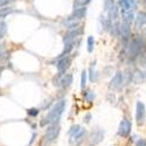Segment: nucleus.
Masks as SVG:
<instances>
[{"label": "nucleus", "mask_w": 146, "mask_h": 146, "mask_svg": "<svg viewBox=\"0 0 146 146\" xmlns=\"http://www.w3.org/2000/svg\"><path fill=\"white\" fill-rule=\"evenodd\" d=\"M144 34H145V36H146V29H145V32H144Z\"/></svg>", "instance_id": "obj_35"}, {"label": "nucleus", "mask_w": 146, "mask_h": 146, "mask_svg": "<svg viewBox=\"0 0 146 146\" xmlns=\"http://www.w3.org/2000/svg\"><path fill=\"white\" fill-rule=\"evenodd\" d=\"M145 6H146V0H145Z\"/></svg>", "instance_id": "obj_36"}, {"label": "nucleus", "mask_w": 146, "mask_h": 146, "mask_svg": "<svg viewBox=\"0 0 146 146\" xmlns=\"http://www.w3.org/2000/svg\"><path fill=\"white\" fill-rule=\"evenodd\" d=\"M12 1H14V0H0V8H3L4 6L8 5V4L12 3Z\"/></svg>", "instance_id": "obj_30"}, {"label": "nucleus", "mask_w": 146, "mask_h": 146, "mask_svg": "<svg viewBox=\"0 0 146 146\" xmlns=\"http://www.w3.org/2000/svg\"><path fill=\"white\" fill-rule=\"evenodd\" d=\"M118 5H119V7H120V11H124V12H125V11H130L131 7H132L127 0H119Z\"/></svg>", "instance_id": "obj_18"}, {"label": "nucleus", "mask_w": 146, "mask_h": 146, "mask_svg": "<svg viewBox=\"0 0 146 146\" xmlns=\"http://www.w3.org/2000/svg\"><path fill=\"white\" fill-rule=\"evenodd\" d=\"M136 146H146V141L144 139H139L137 143H136Z\"/></svg>", "instance_id": "obj_31"}, {"label": "nucleus", "mask_w": 146, "mask_h": 146, "mask_svg": "<svg viewBox=\"0 0 146 146\" xmlns=\"http://www.w3.org/2000/svg\"><path fill=\"white\" fill-rule=\"evenodd\" d=\"M8 50L6 49V47L4 44H0V58L1 60H8Z\"/></svg>", "instance_id": "obj_21"}, {"label": "nucleus", "mask_w": 146, "mask_h": 146, "mask_svg": "<svg viewBox=\"0 0 146 146\" xmlns=\"http://www.w3.org/2000/svg\"><path fill=\"white\" fill-rule=\"evenodd\" d=\"M146 81V72H143V71H137L135 75H133V82L139 84V83H143Z\"/></svg>", "instance_id": "obj_17"}, {"label": "nucleus", "mask_w": 146, "mask_h": 146, "mask_svg": "<svg viewBox=\"0 0 146 146\" xmlns=\"http://www.w3.org/2000/svg\"><path fill=\"white\" fill-rule=\"evenodd\" d=\"M95 66H96V62H92L91 66H90V80L94 82L97 80V77H98V74H97V71L95 70Z\"/></svg>", "instance_id": "obj_22"}, {"label": "nucleus", "mask_w": 146, "mask_h": 146, "mask_svg": "<svg viewBox=\"0 0 146 146\" xmlns=\"http://www.w3.org/2000/svg\"><path fill=\"white\" fill-rule=\"evenodd\" d=\"M60 131H61V127H60V124L56 123V124H53V125H49L47 127V131L44 133V137H43V143L44 144H52L54 143L58 135H60Z\"/></svg>", "instance_id": "obj_3"}, {"label": "nucleus", "mask_w": 146, "mask_h": 146, "mask_svg": "<svg viewBox=\"0 0 146 146\" xmlns=\"http://www.w3.org/2000/svg\"><path fill=\"white\" fill-rule=\"evenodd\" d=\"M131 130H132L131 121H130L127 118H123V119H121V121L119 123L118 136H119V137H123V138H126V137L130 136Z\"/></svg>", "instance_id": "obj_4"}, {"label": "nucleus", "mask_w": 146, "mask_h": 146, "mask_svg": "<svg viewBox=\"0 0 146 146\" xmlns=\"http://www.w3.org/2000/svg\"><path fill=\"white\" fill-rule=\"evenodd\" d=\"M83 28L82 27H76V28H74V29H70L66 35H64V39H63V41H64V43H69V42H74V40L77 38V36H80L81 34H83Z\"/></svg>", "instance_id": "obj_10"}, {"label": "nucleus", "mask_w": 146, "mask_h": 146, "mask_svg": "<svg viewBox=\"0 0 146 146\" xmlns=\"http://www.w3.org/2000/svg\"><path fill=\"white\" fill-rule=\"evenodd\" d=\"M118 18H119V8H118V6L115 5L110 11H109V18H108V20L110 21L111 23H113V22L117 21Z\"/></svg>", "instance_id": "obj_14"}, {"label": "nucleus", "mask_w": 146, "mask_h": 146, "mask_svg": "<svg viewBox=\"0 0 146 146\" xmlns=\"http://www.w3.org/2000/svg\"><path fill=\"white\" fill-rule=\"evenodd\" d=\"M121 12V18H123V22H127L131 23L133 20H135V14L132 13L131 11H120Z\"/></svg>", "instance_id": "obj_16"}, {"label": "nucleus", "mask_w": 146, "mask_h": 146, "mask_svg": "<svg viewBox=\"0 0 146 146\" xmlns=\"http://www.w3.org/2000/svg\"><path fill=\"white\" fill-rule=\"evenodd\" d=\"M91 0H75L74 1V8H80V7H87L88 4H90Z\"/></svg>", "instance_id": "obj_19"}, {"label": "nucleus", "mask_w": 146, "mask_h": 146, "mask_svg": "<svg viewBox=\"0 0 146 146\" xmlns=\"http://www.w3.org/2000/svg\"><path fill=\"white\" fill-rule=\"evenodd\" d=\"M66 101L64 100H61L58 102H56L53 108L50 109V111L47 113V116L42 119L41 121V125L42 126H46V125H53V124H56L58 123V120L61 119V116L63 115V111H64V109H66Z\"/></svg>", "instance_id": "obj_1"}, {"label": "nucleus", "mask_w": 146, "mask_h": 146, "mask_svg": "<svg viewBox=\"0 0 146 146\" xmlns=\"http://www.w3.org/2000/svg\"><path fill=\"white\" fill-rule=\"evenodd\" d=\"M12 12V8L11 7H3V8H0V17H6L7 14H9Z\"/></svg>", "instance_id": "obj_29"}, {"label": "nucleus", "mask_w": 146, "mask_h": 146, "mask_svg": "<svg viewBox=\"0 0 146 146\" xmlns=\"http://www.w3.org/2000/svg\"><path fill=\"white\" fill-rule=\"evenodd\" d=\"M35 138H36V133H33V136H32V139H31V143H29V145H32V144L34 143Z\"/></svg>", "instance_id": "obj_33"}, {"label": "nucleus", "mask_w": 146, "mask_h": 146, "mask_svg": "<svg viewBox=\"0 0 146 146\" xmlns=\"http://www.w3.org/2000/svg\"><path fill=\"white\" fill-rule=\"evenodd\" d=\"M119 34L123 36L124 40H129L131 36V23L121 22L119 26Z\"/></svg>", "instance_id": "obj_12"}, {"label": "nucleus", "mask_w": 146, "mask_h": 146, "mask_svg": "<svg viewBox=\"0 0 146 146\" xmlns=\"http://www.w3.org/2000/svg\"><path fill=\"white\" fill-rule=\"evenodd\" d=\"M4 71V67H1V66H0V75H1V72Z\"/></svg>", "instance_id": "obj_34"}, {"label": "nucleus", "mask_w": 146, "mask_h": 146, "mask_svg": "<svg viewBox=\"0 0 146 146\" xmlns=\"http://www.w3.org/2000/svg\"><path fill=\"white\" fill-rule=\"evenodd\" d=\"M135 19H136V26H137L138 28L145 26V25H146V12L140 11Z\"/></svg>", "instance_id": "obj_13"}, {"label": "nucleus", "mask_w": 146, "mask_h": 146, "mask_svg": "<svg viewBox=\"0 0 146 146\" xmlns=\"http://www.w3.org/2000/svg\"><path fill=\"white\" fill-rule=\"evenodd\" d=\"M123 82H124V75L118 71L115 74V76L112 77V80L110 82V88L113 90H119L123 87Z\"/></svg>", "instance_id": "obj_11"}, {"label": "nucleus", "mask_w": 146, "mask_h": 146, "mask_svg": "<svg viewBox=\"0 0 146 146\" xmlns=\"http://www.w3.org/2000/svg\"><path fill=\"white\" fill-rule=\"evenodd\" d=\"M87 135H88L87 130H86V129H83V127H81V130L76 133V135H74V136H71V137H70L69 141H70L71 145L78 146V145H81V144L84 141V139H86Z\"/></svg>", "instance_id": "obj_8"}, {"label": "nucleus", "mask_w": 146, "mask_h": 146, "mask_svg": "<svg viewBox=\"0 0 146 146\" xmlns=\"http://www.w3.org/2000/svg\"><path fill=\"white\" fill-rule=\"evenodd\" d=\"M146 49V42L143 36L138 35L136 38H133L130 42L129 46V54L132 58L138 57L139 55H141Z\"/></svg>", "instance_id": "obj_2"}, {"label": "nucleus", "mask_w": 146, "mask_h": 146, "mask_svg": "<svg viewBox=\"0 0 146 146\" xmlns=\"http://www.w3.org/2000/svg\"><path fill=\"white\" fill-rule=\"evenodd\" d=\"M83 96H84V98H86V101H87V102H92V101L95 100V97H96L95 92H94V91H91V90L84 91V92H83Z\"/></svg>", "instance_id": "obj_20"}, {"label": "nucleus", "mask_w": 146, "mask_h": 146, "mask_svg": "<svg viewBox=\"0 0 146 146\" xmlns=\"http://www.w3.org/2000/svg\"><path fill=\"white\" fill-rule=\"evenodd\" d=\"M81 127H82V126H80V125H77V124H76V125H72V126L70 127V130H69V136L71 137V136L76 135V133L81 130Z\"/></svg>", "instance_id": "obj_27"}, {"label": "nucleus", "mask_w": 146, "mask_h": 146, "mask_svg": "<svg viewBox=\"0 0 146 146\" xmlns=\"http://www.w3.org/2000/svg\"><path fill=\"white\" fill-rule=\"evenodd\" d=\"M87 77H88V72L86 70L82 71V75H81V88L84 89V87H86L87 84Z\"/></svg>", "instance_id": "obj_23"}, {"label": "nucleus", "mask_w": 146, "mask_h": 146, "mask_svg": "<svg viewBox=\"0 0 146 146\" xmlns=\"http://www.w3.org/2000/svg\"><path fill=\"white\" fill-rule=\"evenodd\" d=\"M104 138V131L102 129H96L94 130L91 133H90V136H89V146H96V145H98Z\"/></svg>", "instance_id": "obj_5"}, {"label": "nucleus", "mask_w": 146, "mask_h": 146, "mask_svg": "<svg viewBox=\"0 0 146 146\" xmlns=\"http://www.w3.org/2000/svg\"><path fill=\"white\" fill-rule=\"evenodd\" d=\"M90 119H91V113H87L86 117H84V121L86 123H90Z\"/></svg>", "instance_id": "obj_32"}, {"label": "nucleus", "mask_w": 146, "mask_h": 146, "mask_svg": "<svg viewBox=\"0 0 146 146\" xmlns=\"http://www.w3.org/2000/svg\"><path fill=\"white\" fill-rule=\"evenodd\" d=\"M94 46H95V39L94 36H89L88 38V52L92 53L94 52Z\"/></svg>", "instance_id": "obj_24"}, {"label": "nucleus", "mask_w": 146, "mask_h": 146, "mask_svg": "<svg viewBox=\"0 0 146 146\" xmlns=\"http://www.w3.org/2000/svg\"><path fill=\"white\" fill-rule=\"evenodd\" d=\"M146 119V110H145V105L143 102H137L136 106V120L138 125H143L145 123Z\"/></svg>", "instance_id": "obj_7"}, {"label": "nucleus", "mask_w": 146, "mask_h": 146, "mask_svg": "<svg viewBox=\"0 0 146 146\" xmlns=\"http://www.w3.org/2000/svg\"><path fill=\"white\" fill-rule=\"evenodd\" d=\"M115 6V0H105L104 3V11H110Z\"/></svg>", "instance_id": "obj_25"}, {"label": "nucleus", "mask_w": 146, "mask_h": 146, "mask_svg": "<svg viewBox=\"0 0 146 146\" xmlns=\"http://www.w3.org/2000/svg\"><path fill=\"white\" fill-rule=\"evenodd\" d=\"M70 64H71V57H70V56L67 55V56H62V57H61V58L58 60L57 64H56L58 74L64 75V72L69 69Z\"/></svg>", "instance_id": "obj_6"}, {"label": "nucleus", "mask_w": 146, "mask_h": 146, "mask_svg": "<svg viewBox=\"0 0 146 146\" xmlns=\"http://www.w3.org/2000/svg\"><path fill=\"white\" fill-rule=\"evenodd\" d=\"M72 83V75L71 74H64L62 76V80H61V87L63 89H67L71 86Z\"/></svg>", "instance_id": "obj_15"}, {"label": "nucleus", "mask_w": 146, "mask_h": 146, "mask_svg": "<svg viewBox=\"0 0 146 146\" xmlns=\"http://www.w3.org/2000/svg\"><path fill=\"white\" fill-rule=\"evenodd\" d=\"M87 12H88V8L87 7H80V8H75L72 11V13L69 15L68 20L67 21H77V20H82L86 18L87 15Z\"/></svg>", "instance_id": "obj_9"}, {"label": "nucleus", "mask_w": 146, "mask_h": 146, "mask_svg": "<svg viewBox=\"0 0 146 146\" xmlns=\"http://www.w3.org/2000/svg\"><path fill=\"white\" fill-rule=\"evenodd\" d=\"M5 33H6V23L4 21H0V40L4 38Z\"/></svg>", "instance_id": "obj_28"}, {"label": "nucleus", "mask_w": 146, "mask_h": 146, "mask_svg": "<svg viewBox=\"0 0 146 146\" xmlns=\"http://www.w3.org/2000/svg\"><path fill=\"white\" fill-rule=\"evenodd\" d=\"M40 110L39 109H36V108H31V109H27V115L31 116V117H36L39 115Z\"/></svg>", "instance_id": "obj_26"}]
</instances>
